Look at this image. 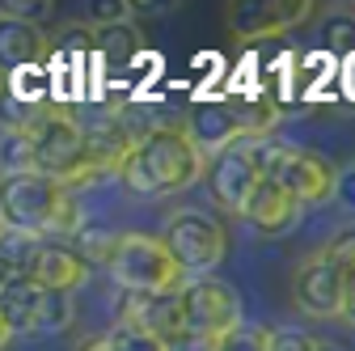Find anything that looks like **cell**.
<instances>
[{"mask_svg":"<svg viewBox=\"0 0 355 351\" xmlns=\"http://www.w3.org/2000/svg\"><path fill=\"white\" fill-rule=\"evenodd\" d=\"M85 275H89V262H85L72 246H60V241H47V246H42L34 284L55 288V292H76V288L85 284Z\"/></svg>","mask_w":355,"mask_h":351,"instance_id":"cell-16","label":"cell"},{"mask_svg":"<svg viewBox=\"0 0 355 351\" xmlns=\"http://www.w3.org/2000/svg\"><path fill=\"white\" fill-rule=\"evenodd\" d=\"M30 136H34V157H38V173L64 182V187H85L98 173L89 165V148H85V127L68 114V110H47L30 119Z\"/></svg>","mask_w":355,"mask_h":351,"instance_id":"cell-3","label":"cell"},{"mask_svg":"<svg viewBox=\"0 0 355 351\" xmlns=\"http://www.w3.org/2000/svg\"><path fill=\"white\" fill-rule=\"evenodd\" d=\"M182 309H187V326L211 339H225L229 330L245 326L241 322V296L233 284L216 280V275H195L182 284Z\"/></svg>","mask_w":355,"mask_h":351,"instance_id":"cell-8","label":"cell"},{"mask_svg":"<svg viewBox=\"0 0 355 351\" xmlns=\"http://www.w3.org/2000/svg\"><path fill=\"white\" fill-rule=\"evenodd\" d=\"M203 182H207V195L225 207L229 216H245V203H250V195L258 191L262 173H258V165L250 161V153H245L241 144H233V148H225L220 157L207 161Z\"/></svg>","mask_w":355,"mask_h":351,"instance_id":"cell-11","label":"cell"},{"mask_svg":"<svg viewBox=\"0 0 355 351\" xmlns=\"http://www.w3.org/2000/svg\"><path fill=\"white\" fill-rule=\"evenodd\" d=\"M76 351H110V343H106V334H98V339H85Z\"/></svg>","mask_w":355,"mask_h":351,"instance_id":"cell-31","label":"cell"},{"mask_svg":"<svg viewBox=\"0 0 355 351\" xmlns=\"http://www.w3.org/2000/svg\"><path fill=\"white\" fill-rule=\"evenodd\" d=\"M110 271L123 292H148V296L182 292V284L191 280L169 254L165 237H148V233H123V246H119V258Z\"/></svg>","mask_w":355,"mask_h":351,"instance_id":"cell-4","label":"cell"},{"mask_svg":"<svg viewBox=\"0 0 355 351\" xmlns=\"http://www.w3.org/2000/svg\"><path fill=\"white\" fill-rule=\"evenodd\" d=\"M47 34H42L34 22H17V17H5L0 26V51H5V64L17 68V64H38L47 60Z\"/></svg>","mask_w":355,"mask_h":351,"instance_id":"cell-17","label":"cell"},{"mask_svg":"<svg viewBox=\"0 0 355 351\" xmlns=\"http://www.w3.org/2000/svg\"><path fill=\"white\" fill-rule=\"evenodd\" d=\"M275 182H284L300 203H322V199H334V187H338V169L330 161H322L318 153L309 148H292L279 169L271 173Z\"/></svg>","mask_w":355,"mask_h":351,"instance_id":"cell-14","label":"cell"},{"mask_svg":"<svg viewBox=\"0 0 355 351\" xmlns=\"http://www.w3.org/2000/svg\"><path fill=\"white\" fill-rule=\"evenodd\" d=\"M42 246H47V241L34 237V233L5 229V250H0V262H5V284H34Z\"/></svg>","mask_w":355,"mask_h":351,"instance_id":"cell-18","label":"cell"},{"mask_svg":"<svg viewBox=\"0 0 355 351\" xmlns=\"http://www.w3.org/2000/svg\"><path fill=\"white\" fill-rule=\"evenodd\" d=\"M334 203H338L343 212H351V216H355V161H347V165L338 169V187H334Z\"/></svg>","mask_w":355,"mask_h":351,"instance_id":"cell-28","label":"cell"},{"mask_svg":"<svg viewBox=\"0 0 355 351\" xmlns=\"http://www.w3.org/2000/svg\"><path fill=\"white\" fill-rule=\"evenodd\" d=\"M322 47L338 55H355V9H326L322 17Z\"/></svg>","mask_w":355,"mask_h":351,"instance_id":"cell-21","label":"cell"},{"mask_svg":"<svg viewBox=\"0 0 355 351\" xmlns=\"http://www.w3.org/2000/svg\"><path fill=\"white\" fill-rule=\"evenodd\" d=\"M292 300H296V309L309 314V318H343L347 271L326 250L309 254L296 267V275H292Z\"/></svg>","mask_w":355,"mask_h":351,"instance_id":"cell-9","label":"cell"},{"mask_svg":"<svg viewBox=\"0 0 355 351\" xmlns=\"http://www.w3.org/2000/svg\"><path fill=\"white\" fill-rule=\"evenodd\" d=\"M119 246H123V233H114V229H106V225H85V229L72 237V250H76L85 262H94V267H114Z\"/></svg>","mask_w":355,"mask_h":351,"instance_id":"cell-19","label":"cell"},{"mask_svg":"<svg viewBox=\"0 0 355 351\" xmlns=\"http://www.w3.org/2000/svg\"><path fill=\"white\" fill-rule=\"evenodd\" d=\"M106 343H110V351H165V343L157 334H148L144 326H127V322H114Z\"/></svg>","mask_w":355,"mask_h":351,"instance_id":"cell-23","label":"cell"},{"mask_svg":"<svg viewBox=\"0 0 355 351\" xmlns=\"http://www.w3.org/2000/svg\"><path fill=\"white\" fill-rule=\"evenodd\" d=\"M165 246L178 258V267L195 280V275H211L220 262H225L229 233H225V225H220L216 216L182 207V212H173L169 225H165Z\"/></svg>","mask_w":355,"mask_h":351,"instance_id":"cell-6","label":"cell"},{"mask_svg":"<svg viewBox=\"0 0 355 351\" xmlns=\"http://www.w3.org/2000/svg\"><path fill=\"white\" fill-rule=\"evenodd\" d=\"M318 351H347V347H338V343H330V339H318Z\"/></svg>","mask_w":355,"mask_h":351,"instance_id":"cell-32","label":"cell"},{"mask_svg":"<svg viewBox=\"0 0 355 351\" xmlns=\"http://www.w3.org/2000/svg\"><path fill=\"white\" fill-rule=\"evenodd\" d=\"M216 347H220V339L199 334V330H187V334H178V339L165 343V351H216Z\"/></svg>","mask_w":355,"mask_h":351,"instance_id":"cell-29","label":"cell"},{"mask_svg":"<svg viewBox=\"0 0 355 351\" xmlns=\"http://www.w3.org/2000/svg\"><path fill=\"white\" fill-rule=\"evenodd\" d=\"M322 250L338 262V267H343L347 275H355V225H351V229H338V233H334Z\"/></svg>","mask_w":355,"mask_h":351,"instance_id":"cell-25","label":"cell"},{"mask_svg":"<svg viewBox=\"0 0 355 351\" xmlns=\"http://www.w3.org/2000/svg\"><path fill=\"white\" fill-rule=\"evenodd\" d=\"M72 292H55L42 284H5L0 318H5V343L17 334H60L72 326Z\"/></svg>","mask_w":355,"mask_h":351,"instance_id":"cell-5","label":"cell"},{"mask_svg":"<svg viewBox=\"0 0 355 351\" xmlns=\"http://www.w3.org/2000/svg\"><path fill=\"white\" fill-rule=\"evenodd\" d=\"M343 322L355 326V275H347V300H343Z\"/></svg>","mask_w":355,"mask_h":351,"instance_id":"cell-30","label":"cell"},{"mask_svg":"<svg viewBox=\"0 0 355 351\" xmlns=\"http://www.w3.org/2000/svg\"><path fill=\"white\" fill-rule=\"evenodd\" d=\"M203 173H207V157L191 140V131L178 127V123H161V127H148L140 136L136 153L127 157L119 178L127 191L161 199V195H178V191L195 187Z\"/></svg>","mask_w":355,"mask_h":351,"instance_id":"cell-1","label":"cell"},{"mask_svg":"<svg viewBox=\"0 0 355 351\" xmlns=\"http://www.w3.org/2000/svg\"><path fill=\"white\" fill-rule=\"evenodd\" d=\"M5 178H21V173H38V157H34V136H30V123H9L5 127Z\"/></svg>","mask_w":355,"mask_h":351,"instance_id":"cell-20","label":"cell"},{"mask_svg":"<svg viewBox=\"0 0 355 351\" xmlns=\"http://www.w3.org/2000/svg\"><path fill=\"white\" fill-rule=\"evenodd\" d=\"M271 351H318V339L300 326H279L271 330Z\"/></svg>","mask_w":355,"mask_h":351,"instance_id":"cell-26","label":"cell"},{"mask_svg":"<svg viewBox=\"0 0 355 351\" xmlns=\"http://www.w3.org/2000/svg\"><path fill=\"white\" fill-rule=\"evenodd\" d=\"M94 47H102L106 55H131L136 47H144V38H140V30L136 26H127V22H119V26H102V30H94Z\"/></svg>","mask_w":355,"mask_h":351,"instance_id":"cell-22","label":"cell"},{"mask_svg":"<svg viewBox=\"0 0 355 351\" xmlns=\"http://www.w3.org/2000/svg\"><path fill=\"white\" fill-rule=\"evenodd\" d=\"M309 13H318L313 0H237L225 9V26L233 38L254 42V38H271L292 26H304Z\"/></svg>","mask_w":355,"mask_h":351,"instance_id":"cell-10","label":"cell"},{"mask_svg":"<svg viewBox=\"0 0 355 351\" xmlns=\"http://www.w3.org/2000/svg\"><path fill=\"white\" fill-rule=\"evenodd\" d=\"M127 17H131V5H127V0H106V5H89V9H85V22H94V30L119 26V22H127Z\"/></svg>","mask_w":355,"mask_h":351,"instance_id":"cell-27","label":"cell"},{"mask_svg":"<svg viewBox=\"0 0 355 351\" xmlns=\"http://www.w3.org/2000/svg\"><path fill=\"white\" fill-rule=\"evenodd\" d=\"M216 351H271V330H262V326H237V330H229L225 339H220Z\"/></svg>","mask_w":355,"mask_h":351,"instance_id":"cell-24","label":"cell"},{"mask_svg":"<svg viewBox=\"0 0 355 351\" xmlns=\"http://www.w3.org/2000/svg\"><path fill=\"white\" fill-rule=\"evenodd\" d=\"M5 229L13 233H34V237H76L89 216L76 199L72 187L47 178V173H21V178H5Z\"/></svg>","mask_w":355,"mask_h":351,"instance_id":"cell-2","label":"cell"},{"mask_svg":"<svg viewBox=\"0 0 355 351\" xmlns=\"http://www.w3.org/2000/svg\"><path fill=\"white\" fill-rule=\"evenodd\" d=\"M119 322L127 326H144L148 334H157L161 343L187 334V309H182V296L178 292H161V296H148V292H123L119 300Z\"/></svg>","mask_w":355,"mask_h":351,"instance_id":"cell-12","label":"cell"},{"mask_svg":"<svg viewBox=\"0 0 355 351\" xmlns=\"http://www.w3.org/2000/svg\"><path fill=\"white\" fill-rule=\"evenodd\" d=\"M271 127L275 119H254L245 106H229V102H199L187 119V131H191V140L207 153H225L250 136H271Z\"/></svg>","mask_w":355,"mask_h":351,"instance_id":"cell-7","label":"cell"},{"mask_svg":"<svg viewBox=\"0 0 355 351\" xmlns=\"http://www.w3.org/2000/svg\"><path fill=\"white\" fill-rule=\"evenodd\" d=\"M136 144H140V136L123 123V114H98V119L85 123V148H89V165H94L98 178L123 173Z\"/></svg>","mask_w":355,"mask_h":351,"instance_id":"cell-13","label":"cell"},{"mask_svg":"<svg viewBox=\"0 0 355 351\" xmlns=\"http://www.w3.org/2000/svg\"><path fill=\"white\" fill-rule=\"evenodd\" d=\"M300 212H304V203H300L284 182L262 178L258 191H254L250 203H245V216H241V221H245L254 233H262V237H279V233H288V229L300 225Z\"/></svg>","mask_w":355,"mask_h":351,"instance_id":"cell-15","label":"cell"}]
</instances>
